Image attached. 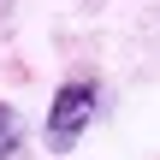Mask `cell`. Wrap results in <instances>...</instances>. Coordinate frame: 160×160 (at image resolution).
I'll list each match as a JSON object with an SVG mask.
<instances>
[{
    "label": "cell",
    "mask_w": 160,
    "mask_h": 160,
    "mask_svg": "<svg viewBox=\"0 0 160 160\" xmlns=\"http://www.w3.org/2000/svg\"><path fill=\"white\" fill-rule=\"evenodd\" d=\"M95 107H101V89H95V83H83V77L65 83V89L53 95V107H48V148H53V154H71L77 137L89 131Z\"/></svg>",
    "instance_id": "1"
},
{
    "label": "cell",
    "mask_w": 160,
    "mask_h": 160,
    "mask_svg": "<svg viewBox=\"0 0 160 160\" xmlns=\"http://www.w3.org/2000/svg\"><path fill=\"white\" fill-rule=\"evenodd\" d=\"M18 154V113L12 107H0V160Z\"/></svg>",
    "instance_id": "2"
}]
</instances>
